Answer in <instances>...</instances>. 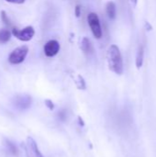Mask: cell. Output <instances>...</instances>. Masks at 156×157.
<instances>
[{
	"label": "cell",
	"instance_id": "7a4b0ae2",
	"mask_svg": "<svg viewBox=\"0 0 156 157\" xmlns=\"http://www.w3.org/2000/svg\"><path fill=\"white\" fill-rule=\"evenodd\" d=\"M29 52V47L26 45L19 46L13 50L11 53L8 56V62L11 64H19L23 63L28 55Z\"/></svg>",
	"mask_w": 156,
	"mask_h": 157
},
{
	"label": "cell",
	"instance_id": "6da1fadb",
	"mask_svg": "<svg viewBox=\"0 0 156 157\" xmlns=\"http://www.w3.org/2000/svg\"><path fill=\"white\" fill-rule=\"evenodd\" d=\"M107 59L109 70L118 75H121L123 74V60L120 50L117 45L112 44L109 46L107 52Z\"/></svg>",
	"mask_w": 156,
	"mask_h": 157
},
{
	"label": "cell",
	"instance_id": "ffe728a7",
	"mask_svg": "<svg viewBox=\"0 0 156 157\" xmlns=\"http://www.w3.org/2000/svg\"><path fill=\"white\" fill-rule=\"evenodd\" d=\"M131 1V4L133 7H135L137 6V3H138V0H130Z\"/></svg>",
	"mask_w": 156,
	"mask_h": 157
},
{
	"label": "cell",
	"instance_id": "8fae6325",
	"mask_svg": "<svg viewBox=\"0 0 156 157\" xmlns=\"http://www.w3.org/2000/svg\"><path fill=\"white\" fill-rule=\"evenodd\" d=\"M11 38V32L6 29H0V44H5L9 41Z\"/></svg>",
	"mask_w": 156,
	"mask_h": 157
},
{
	"label": "cell",
	"instance_id": "ba28073f",
	"mask_svg": "<svg viewBox=\"0 0 156 157\" xmlns=\"http://www.w3.org/2000/svg\"><path fill=\"white\" fill-rule=\"evenodd\" d=\"M143 59H144V47L143 44H140L137 54H136V59H135V64L137 69H141L143 64Z\"/></svg>",
	"mask_w": 156,
	"mask_h": 157
},
{
	"label": "cell",
	"instance_id": "9c48e42d",
	"mask_svg": "<svg viewBox=\"0 0 156 157\" xmlns=\"http://www.w3.org/2000/svg\"><path fill=\"white\" fill-rule=\"evenodd\" d=\"M106 12L109 19L113 20L116 18V14H117V8H116V4L113 1H108L106 5Z\"/></svg>",
	"mask_w": 156,
	"mask_h": 157
},
{
	"label": "cell",
	"instance_id": "9a60e30c",
	"mask_svg": "<svg viewBox=\"0 0 156 157\" xmlns=\"http://www.w3.org/2000/svg\"><path fill=\"white\" fill-rule=\"evenodd\" d=\"M57 117H58L59 121L64 122V121H66V119H67V112H66V110H65V109L60 110V111L57 113Z\"/></svg>",
	"mask_w": 156,
	"mask_h": 157
},
{
	"label": "cell",
	"instance_id": "d6986e66",
	"mask_svg": "<svg viewBox=\"0 0 156 157\" xmlns=\"http://www.w3.org/2000/svg\"><path fill=\"white\" fill-rule=\"evenodd\" d=\"M78 121H79V124H80V126H82V127H84L85 126V122H84V121H83V119L79 116L78 117Z\"/></svg>",
	"mask_w": 156,
	"mask_h": 157
},
{
	"label": "cell",
	"instance_id": "ac0fdd59",
	"mask_svg": "<svg viewBox=\"0 0 156 157\" xmlns=\"http://www.w3.org/2000/svg\"><path fill=\"white\" fill-rule=\"evenodd\" d=\"M5 1L8 2V3H12V4H18V5H20V4L25 3L26 0H5Z\"/></svg>",
	"mask_w": 156,
	"mask_h": 157
},
{
	"label": "cell",
	"instance_id": "4fadbf2b",
	"mask_svg": "<svg viewBox=\"0 0 156 157\" xmlns=\"http://www.w3.org/2000/svg\"><path fill=\"white\" fill-rule=\"evenodd\" d=\"M0 17H1L2 22H3L6 26H7V27H12L11 20L9 19V17H8V16L6 15V12L5 10H2V11L0 12Z\"/></svg>",
	"mask_w": 156,
	"mask_h": 157
},
{
	"label": "cell",
	"instance_id": "30bf717a",
	"mask_svg": "<svg viewBox=\"0 0 156 157\" xmlns=\"http://www.w3.org/2000/svg\"><path fill=\"white\" fill-rule=\"evenodd\" d=\"M80 48L81 50L85 52V53H89L92 52V45H91V42L89 40L88 38L86 37H84L81 40V44H80Z\"/></svg>",
	"mask_w": 156,
	"mask_h": 157
},
{
	"label": "cell",
	"instance_id": "e0dca14e",
	"mask_svg": "<svg viewBox=\"0 0 156 157\" xmlns=\"http://www.w3.org/2000/svg\"><path fill=\"white\" fill-rule=\"evenodd\" d=\"M81 12H82V8H81V6L80 5H77L75 7H74V15L76 17H79L80 15H81Z\"/></svg>",
	"mask_w": 156,
	"mask_h": 157
},
{
	"label": "cell",
	"instance_id": "3957f363",
	"mask_svg": "<svg viewBox=\"0 0 156 157\" xmlns=\"http://www.w3.org/2000/svg\"><path fill=\"white\" fill-rule=\"evenodd\" d=\"M87 23L91 29V31L94 35V37L97 40L102 38V29H101V24H100V20L99 17L97 16V14L91 12L88 14L87 16Z\"/></svg>",
	"mask_w": 156,
	"mask_h": 157
},
{
	"label": "cell",
	"instance_id": "8992f818",
	"mask_svg": "<svg viewBox=\"0 0 156 157\" xmlns=\"http://www.w3.org/2000/svg\"><path fill=\"white\" fill-rule=\"evenodd\" d=\"M25 149L28 157H44L40 152L36 142L31 137L27 138V144L25 146Z\"/></svg>",
	"mask_w": 156,
	"mask_h": 157
},
{
	"label": "cell",
	"instance_id": "2e32d148",
	"mask_svg": "<svg viewBox=\"0 0 156 157\" xmlns=\"http://www.w3.org/2000/svg\"><path fill=\"white\" fill-rule=\"evenodd\" d=\"M44 104H45V106H46L50 110H53V109H54V104H53V102H52L51 99H45Z\"/></svg>",
	"mask_w": 156,
	"mask_h": 157
},
{
	"label": "cell",
	"instance_id": "5b68a950",
	"mask_svg": "<svg viewBox=\"0 0 156 157\" xmlns=\"http://www.w3.org/2000/svg\"><path fill=\"white\" fill-rule=\"evenodd\" d=\"M32 98L29 95H18L13 99V104L16 109L24 110L31 106Z\"/></svg>",
	"mask_w": 156,
	"mask_h": 157
},
{
	"label": "cell",
	"instance_id": "5bb4252c",
	"mask_svg": "<svg viewBox=\"0 0 156 157\" xmlns=\"http://www.w3.org/2000/svg\"><path fill=\"white\" fill-rule=\"evenodd\" d=\"M76 86L79 89H82V90H85L86 86V82H85V79L82 75H78L77 76V81H76Z\"/></svg>",
	"mask_w": 156,
	"mask_h": 157
},
{
	"label": "cell",
	"instance_id": "7c38bea8",
	"mask_svg": "<svg viewBox=\"0 0 156 157\" xmlns=\"http://www.w3.org/2000/svg\"><path fill=\"white\" fill-rule=\"evenodd\" d=\"M5 145L7 149V151L14 156H18V150L17 148V146L12 143L10 142L9 140H6L5 141Z\"/></svg>",
	"mask_w": 156,
	"mask_h": 157
},
{
	"label": "cell",
	"instance_id": "52a82bcc",
	"mask_svg": "<svg viewBox=\"0 0 156 157\" xmlns=\"http://www.w3.org/2000/svg\"><path fill=\"white\" fill-rule=\"evenodd\" d=\"M61 49L60 43L56 40H51L47 41L43 47V52L44 54L47 57H53L55 56Z\"/></svg>",
	"mask_w": 156,
	"mask_h": 157
},
{
	"label": "cell",
	"instance_id": "277c9868",
	"mask_svg": "<svg viewBox=\"0 0 156 157\" xmlns=\"http://www.w3.org/2000/svg\"><path fill=\"white\" fill-rule=\"evenodd\" d=\"M12 34L14 37H16L21 41H29L35 35V29L32 26H27L22 29L13 28Z\"/></svg>",
	"mask_w": 156,
	"mask_h": 157
}]
</instances>
